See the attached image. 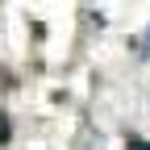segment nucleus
Listing matches in <instances>:
<instances>
[{
	"label": "nucleus",
	"mask_w": 150,
	"mask_h": 150,
	"mask_svg": "<svg viewBox=\"0 0 150 150\" xmlns=\"http://www.w3.org/2000/svg\"><path fill=\"white\" fill-rule=\"evenodd\" d=\"M8 134H13V129H8V117L0 112V142H8Z\"/></svg>",
	"instance_id": "f03ea898"
},
{
	"label": "nucleus",
	"mask_w": 150,
	"mask_h": 150,
	"mask_svg": "<svg viewBox=\"0 0 150 150\" xmlns=\"http://www.w3.org/2000/svg\"><path fill=\"white\" fill-rule=\"evenodd\" d=\"M134 50H138V54H142V59H150V29H146V33H138V38H134Z\"/></svg>",
	"instance_id": "f257e3e1"
},
{
	"label": "nucleus",
	"mask_w": 150,
	"mask_h": 150,
	"mask_svg": "<svg viewBox=\"0 0 150 150\" xmlns=\"http://www.w3.org/2000/svg\"><path fill=\"white\" fill-rule=\"evenodd\" d=\"M129 150H150V142H142V138H134V142H129Z\"/></svg>",
	"instance_id": "7ed1b4c3"
}]
</instances>
